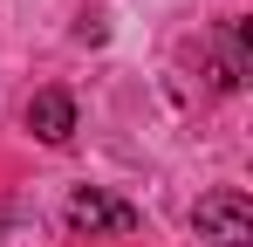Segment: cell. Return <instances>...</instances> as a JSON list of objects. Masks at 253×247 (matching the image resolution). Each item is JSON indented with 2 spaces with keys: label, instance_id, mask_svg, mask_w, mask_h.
<instances>
[{
  "label": "cell",
  "instance_id": "cell-3",
  "mask_svg": "<svg viewBox=\"0 0 253 247\" xmlns=\"http://www.w3.org/2000/svg\"><path fill=\"white\" fill-rule=\"evenodd\" d=\"M28 130L42 144H69L76 137V96L69 89H35L28 96Z\"/></svg>",
  "mask_w": 253,
  "mask_h": 247
},
{
  "label": "cell",
  "instance_id": "cell-4",
  "mask_svg": "<svg viewBox=\"0 0 253 247\" xmlns=\"http://www.w3.org/2000/svg\"><path fill=\"white\" fill-rule=\"evenodd\" d=\"M240 76H247V28H226L219 55H212V82L219 89H240Z\"/></svg>",
  "mask_w": 253,
  "mask_h": 247
},
{
  "label": "cell",
  "instance_id": "cell-1",
  "mask_svg": "<svg viewBox=\"0 0 253 247\" xmlns=\"http://www.w3.org/2000/svg\"><path fill=\"white\" fill-rule=\"evenodd\" d=\"M192 227L212 247H253V199L240 185H219V192H206V199L192 206Z\"/></svg>",
  "mask_w": 253,
  "mask_h": 247
},
{
  "label": "cell",
  "instance_id": "cell-2",
  "mask_svg": "<svg viewBox=\"0 0 253 247\" xmlns=\"http://www.w3.org/2000/svg\"><path fill=\"white\" fill-rule=\"evenodd\" d=\"M69 227H76V234H137V206L83 185V192L69 199Z\"/></svg>",
  "mask_w": 253,
  "mask_h": 247
}]
</instances>
